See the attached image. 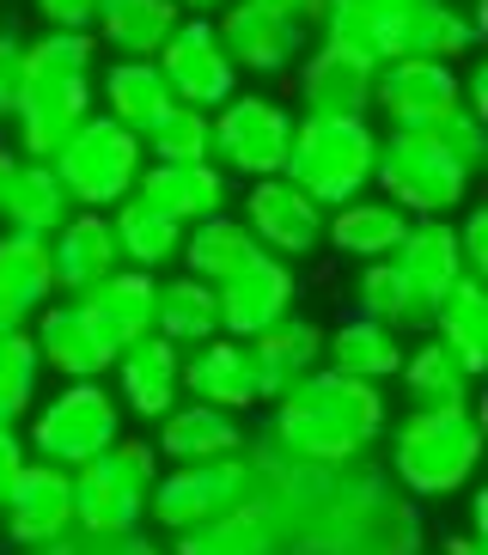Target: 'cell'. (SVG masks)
I'll use <instances>...</instances> for the list:
<instances>
[{
  "mask_svg": "<svg viewBox=\"0 0 488 555\" xmlns=\"http://www.w3.org/2000/svg\"><path fill=\"white\" fill-rule=\"evenodd\" d=\"M18 555H80V538H67V543H49V550H18Z\"/></svg>",
  "mask_w": 488,
  "mask_h": 555,
  "instance_id": "cell-50",
  "label": "cell"
},
{
  "mask_svg": "<svg viewBox=\"0 0 488 555\" xmlns=\"http://www.w3.org/2000/svg\"><path fill=\"white\" fill-rule=\"evenodd\" d=\"M116 378V403L123 415H141V422H159L183 403V348L165 343V336H141L116 354L111 366Z\"/></svg>",
  "mask_w": 488,
  "mask_h": 555,
  "instance_id": "cell-19",
  "label": "cell"
},
{
  "mask_svg": "<svg viewBox=\"0 0 488 555\" xmlns=\"http://www.w3.org/2000/svg\"><path fill=\"white\" fill-rule=\"evenodd\" d=\"M214 31H220V50L232 55L239 74H293L299 55H306V43H311V31L299 25V18L269 13V7H257V0L220 7Z\"/></svg>",
  "mask_w": 488,
  "mask_h": 555,
  "instance_id": "cell-15",
  "label": "cell"
},
{
  "mask_svg": "<svg viewBox=\"0 0 488 555\" xmlns=\"http://www.w3.org/2000/svg\"><path fill=\"white\" fill-rule=\"evenodd\" d=\"M385 427H390L385 385L342 378L330 366H318V373H306L293 391H281L269 403L262 434L299 464H355V457H373Z\"/></svg>",
  "mask_w": 488,
  "mask_h": 555,
  "instance_id": "cell-2",
  "label": "cell"
},
{
  "mask_svg": "<svg viewBox=\"0 0 488 555\" xmlns=\"http://www.w3.org/2000/svg\"><path fill=\"white\" fill-rule=\"evenodd\" d=\"M439 555H488L483 538H471V531H452V538H439Z\"/></svg>",
  "mask_w": 488,
  "mask_h": 555,
  "instance_id": "cell-49",
  "label": "cell"
},
{
  "mask_svg": "<svg viewBox=\"0 0 488 555\" xmlns=\"http://www.w3.org/2000/svg\"><path fill=\"white\" fill-rule=\"evenodd\" d=\"M141 153L153 165H214V122L190 104H171V111L141 134Z\"/></svg>",
  "mask_w": 488,
  "mask_h": 555,
  "instance_id": "cell-41",
  "label": "cell"
},
{
  "mask_svg": "<svg viewBox=\"0 0 488 555\" xmlns=\"http://www.w3.org/2000/svg\"><path fill=\"white\" fill-rule=\"evenodd\" d=\"M251 494L275 519L281 555H422V501H409L385 464H299L269 434H244Z\"/></svg>",
  "mask_w": 488,
  "mask_h": 555,
  "instance_id": "cell-1",
  "label": "cell"
},
{
  "mask_svg": "<svg viewBox=\"0 0 488 555\" xmlns=\"http://www.w3.org/2000/svg\"><path fill=\"white\" fill-rule=\"evenodd\" d=\"M373 111L390 116V129H434L452 111H464V80L446 62L403 55L373 74Z\"/></svg>",
  "mask_w": 488,
  "mask_h": 555,
  "instance_id": "cell-13",
  "label": "cell"
},
{
  "mask_svg": "<svg viewBox=\"0 0 488 555\" xmlns=\"http://www.w3.org/2000/svg\"><path fill=\"white\" fill-rule=\"evenodd\" d=\"M355 306H360V318H373V324L397 330V336H403V330H427V318H434V306L409 287V275L390 257L385 262H360Z\"/></svg>",
  "mask_w": 488,
  "mask_h": 555,
  "instance_id": "cell-38",
  "label": "cell"
},
{
  "mask_svg": "<svg viewBox=\"0 0 488 555\" xmlns=\"http://www.w3.org/2000/svg\"><path fill=\"white\" fill-rule=\"evenodd\" d=\"M159 476V452L153 440H123L111 452H98L92 464L74 470V538L104 543V538H129L146 525V494Z\"/></svg>",
  "mask_w": 488,
  "mask_h": 555,
  "instance_id": "cell-5",
  "label": "cell"
},
{
  "mask_svg": "<svg viewBox=\"0 0 488 555\" xmlns=\"http://www.w3.org/2000/svg\"><path fill=\"white\" fill-rule=\"evenodd\" d=\"M178 25H183L178 0H98L92 37H104V43H111L116 55H129V62H153Z\"/></svg>",
  "mask_w": 488,
  "mask_h": 555,
  "instance_id": "cell-32",
  "label": "cell"
},
{
  "mask_svg": "<svg viewBox=\"0 0 488 555\" xmlns=\"http://www.w3.org/2000/svg\"><path fill=\"white\" fill-rule=\"evenodd\" d=\"M31 348L43 360V373H55L62 385L67 378H111V366H116L111 336L86 318L80 299H49L31 318Z\"/></svg>",
  "mask_w": 488,
  "mask_h": 555,
  "instance_id": "cell-17",
  "label": "cell"
},
{
  "mask_svg": "<svg viewBox=\"0 0 488 555\" xmlns=\"http://www.w3.org/2000/svg\"><path fill=\"white\" fill-rule=\"evenodd\" d=\"M49 269H55V294H67V299H80L86 287L116 275L123 269V250H116L111 214H92V208L67 214L62 227L49 232Z\"/></svg>",
  "mask_w": 488,
  "mask_h": 555,
  "instance_id": "cell-21",
  "label": "cell"
},
{
  "mask_svg": "<svg viewBox=\"0 0 488 555\" xmlns=\"http://www.w3.org/2000/svg\"><path fill=\"white\" fill-rule=\"evenodd\" d=\"M13 159H18L13 147H0V183H7V171H13Z\"/></svg>",
  "mask_w": 488,
  "mask_h": 555,
  "instance_id": "cell-52",
  "label": "cell"
},
{
  "mask_svg": "<svg viewBox=\"0 0 488 555\" xmlns=\"http://www.w3.org/2000/svg\"><path fill=\"white\" fill-rule=\"evenodd\" d=\"M86 318H92L104 336H111V348L123 354L129 343H141V336H153V306H159V275H146V269H116V275H104L98 287H86L80 294Z\"/></svg>",
  "mask_w": 488,
  "mask_h": 555,
  "instance_id": "cell-27",
  "label": "cell"
},
{
  "mask_svg": "<svg viewBox=\"0 0 488 555\" xmlns=\"http://www.w3.org/2000/svg\"><path fill=\"white\" fill-rule=\"evenodd\" d=\"M183 391L208 409H262L257 391V366H251V348L232 343V336H208V343L183 348Z\"/></svg>",
  "mask_w": 488,
  "mask_h": 555,
  "instance_id": "cell-23",
  "label": "cell"
},
{
  "mask_svg": "<svg viewBox=\"0 0 488 555\" xmlns=\"http://www.w3.org/2000/svg\"><path fill=\"white\" fill-rule=\"evenodd\" d=\"M251 494V470L244 457H214V464H171V470L153 476V494H146V525L159 531H190V525L227 513Z\"/></svg>",
  "mask_w": 488,
  "mask_h": 555,
  "instance_id": "cell-9",
  "label": "cell"
},
{
  "mask_svg": "<svg viewBox=\"0 0 488 555\" xmlns=\"http://www.w3.org/2000/svg\"><path fill=\"white\" fill-rule=\"evenodd\" d=\"M37 13L49 18V31H92L98 0H37Z\"/></svg>",
  "mask_w": 488,
  "mask_h": 555,
  "instance_id": "cell-46",
  "label": "cell"
},
{
  "mask_svg": "<svg viewBox=\"0 0 488 555\" xmlns=\"http://www.w3.org/2000/svg\"><path fill=\"white\" fill-rule=\"evenodd\" d=\"M37 385H43V360L31 348V330H7L0 336V422L18 427V415H31Z\"/></svg>",
  "mask_w": 488,
  "mask_h": 555,
  "instance_id": "cell-42",
  "label": "cell"
},
{
  "mask_svg": "<svg viewBox=\"0 0 488 555\" xmlns=\"http://www.w3.org/2000/svg\"><path fill=\"white\" fill-rule=\"evenodd\" d=\"M171 555H281V538H275V519L262 513L257 494H244L239 506L178 531Z\"/></svg>",
  "mask_w": 488,
  "mask_h": 555,
  "instance_id": "cell-31",
  "label": "cell"
},
{
  "mask_svg": "<svg viewBox=\"0 0 488 555\" xmlns=\"http://www.w3.org/2000/svg\"><path fill=\"white\" fill-rule=\"evenodd\" d=\"M159 434H153V452L165 464H214V457H239L244 452V422L227 415V409L208 403H178L171 415H159Z\"/></svg>",
  "mask_w": 488,
  "mask_h": 555,
  "instance_id": "cell-24",
  "label": "cell"
},
{
  "mask_svg": "<svg viewBox=\"0 0 488 555\" xmlns=\"http://www.w3.org/2000/svg\"><path fill=\"white\" fill-rule=\"evenodd\" d=\"M25 434H18L13 422H0V494H7V482H13L18 470H25Z\"/></svg>",
  "mask_w": 488,
  "mask_h": 555,
  "instance_id": "cell-48",
  "label": "cell"
},
{
  "mask_svg": "<svg viewBox=\"0 0 488 555\" xmlns=\"http://www.w3.org/2000/svg\"><path fill=\"white\" fill-rule=\"evenodd\" d=\"M25 99V37L0 31V116H18Z\"/></svg>",
  "mask_w": 488,
  "mask_h": 555,
  "instance_id": "cell-44",
  "label": "cell"
},
{
  "mask_svg": "<svg viewBox=\"0 0 488 555\" xmlns=\"http://www.w3.org/2000/svg\"><path fill=\"white\" fill-rule=\"evenodd\" d=\"M373 183L385 190L390 208H403L409 220H446L471 190V171L434 141V129H390L378 134L373 153Z\"/></svg>",
  "mask_w": 488,
  "mask_h": 555,
  "instance_id": "cell-6",
  "label": "cell"
},
{
  "mask_svg": "<svg viewBox=\"0 0 488 555\" xmlns=\"http://www.w3.org/2000/svg\"><path fill=\"white\" fill-rule=\"evenodd\" d=\"M324 366L342 373V378L385 385V378H397V366H403V336L355 311V318H342V324L324 336Z\"/></svg>",
  "mask_w": 488,
  "mask_h": 555,
  "instance_id": "cell-34",
  "label": "cell"
},
{
  "mask_svg": "<svg viewBox=\"0 0 488 555\" xmlns=\"http://www.w3.org/2000/svg\"><path fill=\"white\" fill-rule=\"evenodd\" d=\"M80 555H171V550H159L146 531H129V538H104V543H86L80 538Z\"/></svg>",
  "mask_w": 488,
  "mask_h": 555,
  "instance_id": "cell-47",
  "label": "cell"
},
{
  "mask_svg": "<svg viewBox=\"0 0 488 555\" xmlns=\"http://www.w3.org/2000/svg\"><path fill=\"white\" fill-rule=\"evenodd\" d=\"M55 299V269H49V238L7 232L0 238V336L31 330V318Z\"/></svg>",
  "mask_w": 488,
  "mask_h": 555,
  "instance_id": "cell-25",
  "label": "cell"
},
{
  "mask_svg": "<svg viewBox=\"0 0 488 555\" xmlns=\"http://www.w3.org/2000/svg\"><path fill=\"white\" fill-rule=\"evenodd\" d=\"M251 366H257V391L262 403H275L281 391H293L306 373H318L324 366V330L311 324V318H281L275 330H262V336H251Z\"/></svg>",
  "mask_w": 488,
  "mask_h": 555,
  "instance_id": "cell-26",
  "label": "cell"
},
{
  "mask_svg": "<svg viewBox=\"0 0 488 555\" xmlns=\"http://www.w3.org/2000/svg\"><path fill=\"white\" fill-rule=\"evenodd\" d=\"M153 336L178 348H195L220 336V306H214V287L195 275H171L159 281V306H153Z\"/></svg>",
  "mask_w": 488,
  "mask_h": 555,
  "instance_id": "cell-39",
  "label": "cell"
},
{
  "mask_svg": "<svg viewBox=\"0 0 488 555\" xmlns=\"http://www.w3.org/2000/svg\"><path fill=\"white\" fill-rule=\"evenodd\" d=\"M183 275L208 281V287H220V281H232L244 269V262H257L262 245L251 238V227H244L239 214H214V220H195L190 232H183Z\"/></svg>",
  "mask_w": 488,
  "mask_h": 555,
  "instance_id": "cell-35",
  "label": "cell"
},
{
  "mask_svg": "<svg viewBox=\"0 0 488 555\" xmlns=\"http://www.w3.org/2000/svg\"><path fill=\"white\" fill-rule=\"evenodd\" d=\"M397 385H403L409 409H471V391H476V378L458 366L452 348L439 343H422L415 354H403Z\"/></svg>",
  "mask_w": 488,
  "mask_h": 555,
  "instance_id": "cell-37",
  "label": "cell"
},
{
  "mask_svg": "<svg viewBox=\"0 0 488 555\" xmlns=\"http://www.w3.org/2000/svg\"><path fill=\"white\" fill-rule=\"evenodd\" d=\"M55 178H62L67 202L74 208H92V214H111L116 202L134 196V178H141V134L116 129L111 116H86V129L55 153Z\"/></svg>",
  "mask_w": 488,
  "mask_h": 555,
  "instance_id": "cell-8",
  "label": "cell"
},
{
  "mask_svg": "<svg viewBox=\"0 0 488 555\" xmlns=\"http://www.w3.org/2000/svg\"><path fill=\"white\" fill-rule=\"evenodd\" d=\"M244 227H251V238L281 262L311 257V250L324 245V208H318L306 190H293L287 178H257L244 190Z\"/></svg>",
  "mask_w": 488,
  "mask_h": 555,
  "instance_id": "cell-16",
  "label": "cell"
},
{
  "mask_svg": "<svg viewBox=\"0 0 488 555\" xmlns=\"http://www.w3.org/2000/svg\"><path fill=\"white\" fill-rule=\"evenodd\" d=\"M67 214H74V202H67L62 178H55V165L13 159V171H7V183H0V220H7V232L49 238Z\"/></svg>",
  "mask_w": 488,
  "mask_h": 555,
  "instance_id": "cell-28",
  "label": "cell"
},
{
  "mask_svg": "<svg viewBox=\"0 0 488 555\" xmlns=\"http://www.w3.org/2000/svg\"><path fill=\"white\" fill-rule=\"evenodd\" d=\"M190 7V13H220V7H232V0H178V13Z\"/></svg>",
  "mask_w": 488,
  "mask_h": 555,
  "instance_id": "cell-51",
  "label": "cell"
},
{
  "mask_svg": "<svg viewBox=\"0 0 488 555\" xmlns=\"http://www.w3.org/2000/svg\"><path fill=\"white\" fill-rule=\"evenodd\" d=\"M116 440H123V403L104 378H67L49 403L31 409V427H25V452L62 464V470L92 464Z\"/></svg>",
  "mask_w": 488,
  "mask_h": 555,
  "instance_id": "cell-7",
  "label": "cell"
},
{
  "mask_svg": "<svg viewBox=\"0 0 488 555\" xmlns=\"http://www.w3.org/2000/svg\"><path fill=\"white\" fill-rule=\"evenodd\" d=\"M390 262L409 275V287L434 306L458 275H464V257H458V232L452 220H409L403 245L390 250Z\"/></svg>",
  "mask_w": 488,
  "mask_h": 555,
  "instance_id": "cell-36",
  "label": "cell"
},
{
  "mask_svg": "<svg viewBox=\"0 0 488 555\" xmlns=\"http://www.w3.org/2000/svg\"><path fill=\"white\" fill-rule=\"evenodd\" d=\"M92 92H98V104H104V116H111L116 129H129V134H146L171 104H178L159 67L129 62V55H116V62L104 67V80H92Z\"/></svg>",
  "mask_w": 488,
  "mask_h": 555,
  "instance_id": "cell-29",
  "label": "cell"
},
{
  "mask_svg": "<svg viewBox=\"0 0 488 555\" xmlns=\"http://www.w3.org/2000/svg\"><path fill=\"white\" fill-rule=\"evenodd\" d=\"M434 141L452 153L464 171H476L483 153H488V122H483V116H471V111H452L446 122H434Z\"/></svg>",
  "mask_w": 488,
  "mask_h": 555,
  "instance_id": "cell-43",
  "label": "cell"
},
{
  "mask_svg": "<svg viewBox=\"0 0 488 555\" xmlns=\"http://www.w3.org/2000/svg\"><path fill=\"white\" fill-rule=\"evenodd\" d=\"M378 67L355 50L318 43L299 55V116H367Z\"/></svg>",
  "mask_w": 488,
  "mask_h": 555,
  "instance_id": "cell-20",
  "label": "cell"
},
{
  "mask_svg": "<svg viewBox=\"0 0 488 555\" xmlns=\"http://www.w3.org/2000/svg\"><path fill=\"white\" fill-rule=\"evenodd\" d=\"M427 330H434L439 348H452L464 373L483 378V366H488V287L476 275H458L452 287L434 299Z\"/></svg>",
  "mask_w": 488,
  "mask_h": 555,
  "instance_id": "cell-30",
  "label": "cell"
},
{
  "mask_svg": "<svg viewBox=\"0 0 488 555\" xmlns=\"http://www.w3.org/2000/svg\"><path fill=\"white\" fill-rule=\"evenodd\" d=\"M452 232H458V257H464V275L483 281V269H488V208H471V214H464V227H452Z\"/></svg>",
  "mask_w": 488,
  "mask_h": 555,
  "instance_id": "cell-45",
  "label": "cell"
},
{
  "mask_svg": "<svg viewBox=\"0 0 488 555\" xmlns=\"http://www.w3.org/2000/svg\"><path fill=\"white\" fill-rule=\"evenodd\" d=\"M214 306H220V336H232V343H251V336H262V330H275L281 318L299 311L293 262H281V257L262 250L257 262H244L232 281L214 287Z\"/></svg>",
  "mask_w": 488,
  "mask_h": 555,
  "instance_id": "cell-14",
  "label": "cell"
},
{
  "mask_svg": "<svg viewBox=\"0 0 488 555\" xmlns=\"http://www.w3.org/2000/svg\"><path fill=\"white\" fill-rule=\"evenodd\" d=\"M111 232H116V250H123V269H146V275H159L183 250V227H171L165 214H153L134 196L111 208Z\"/></svg>",
  "mask_w": 488,
  "mask_h": 555,
  "instance_id": "cell-40",
  "label": "cell"
},
{
  "mask_svg": "<svg viewBox=\"0 0 488 555\" xmlns=\"http://www.w3.org/2000/svg\"><path fill=\"white\" fill-rule=\"evenodd\" d=\"M134 202H146V208L165 214L171 227L190 232L195 220L227 214V171H220V165H141Z\"/></svg>",
  "mask_w": 488,
  "mask_h": 555,
  "instance_id": "cell-22",
  "label": "cell"
},
{
  "mask_svg": "<svg viewBox=\"0 0 488 555\" xmlns=\"http://www.w3.org/2000/svg\"><path fill=\"white\" fill-rule=\"evenodd\" d=\"M385 476L409 501H446L471 489L483 464V422L476 409H403V422L385 427Z\"/></svg>",
  "mask_w": 488,
  "mask_h": 555,
  "instance_id": "cell-3",
  "label": "cell"
},
{
  "mask_svg": "<svg viewBox=\"0 0 488 555\" xmlns=\"http://www.w3.org/2000/svg\"><path fill=\"white\" fill-rule=\"evenodd\" d=\"M92 116V80H25L18 99V159H55Z\"/></svg>",
  "mask_w": 488,
  "mask_h": 555,
  "instance_id": "cell-18",
  "label": "cell"
},
{
  "mask_svg": "<svg viewBox=\"0 0 488 555\" xmlns=\"http://www.w3.org/2000/svg\"><path fill=\"white\" fill-rule=\"evenodd\" d=\"M0 531L13 550H49V543L74 538V470L25 457V470L0 494Z\"/></svg>",
  "mask_w": 488,
  "mask_h": 555,
  "instance_id": "cell-11",
  "label": "cell"
},
{
  "mask_svg": "<svg viewBox=\"0 0 488 555\" xmlns=\"http://www.w3.org/2000/svg\"><path fill=\"white\" fill-rule=\"evenodd\" d=\"M214 122V159L232 165L239 178H281V159H287L293 141V116L281 111L275 99L262 92H232L220 111L208 116Z\"/></svg>",
  "mask_w": 488,
  "mask_h": 555,
  "instance_id": "cell-10",
  "label": "cell"
},
{
  "mask_svg": "<svg viewBox=\"0 0 488 555\" xmlns=\"http://www.w3.org/2000/svg\"><path fill=\"white\" fill-rule=\"evenodd\" d=\"M153 67L165 74L171 99L190 104V111H202V116H214L232 92H239V67H232V55L220 50L214 18H183L178 31L165 37V50L153 55Z\"/></svg>",
  "mask_w": 488,
  "mask_h": 555,
  "instance_id": "cell-12",
  "label": "cell"
},
{
  "mask_svg": "<svg viewBox=\"0 0 488 555\" xmlns=\"http://www.w3.org/2000/svg\"><path fill=\"white\" fill-rule=\"evenodd\" d=\"M403 232H409V214L373 196H355L324 214V245H336L342 257H355V262H385L390 250L403 245Z\"/></svg>",
  "mask_w": 488,
  "mask_h": 555,
  "instance_id": "cell-33",
  "label": "cell"
},
{
  "mask_svg": "<svg viewBox=\"0 0 488 555\" xmlns=\"http://www.w3.org/2000/svg\"><path fill=\"white\" fill-rule=\"evenodd\" d=\"M373 153H378V134L367 116H293V141H287V159H281V178L293 190H306L330 214L342 202L367 196Z\"/></svg>",
  "mask_w": 488,
  "mask_h": 555,
  "instance_id": "cell-4",
  "label": "cell"
}]
</instances>
